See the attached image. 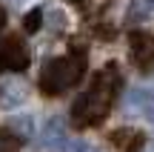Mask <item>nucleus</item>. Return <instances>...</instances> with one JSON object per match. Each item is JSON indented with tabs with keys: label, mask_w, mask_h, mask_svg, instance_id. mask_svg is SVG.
I'll return each instance as SVG.
<instances>
[{
	"label": "nucleus",
	"mask_w": 154,
	"mask_h": 152,
	"mask_svg": "<svg viewBox=\"0 0 154 152\" xmlns=\"http://www.w3.org/2000/svg\"><path fill=\"white\" fill-rule=\"evenodd\" d=\"M117 89H120V72H117V66H106L103 72L94 75L88 89L72 106V121L77 126H97L109 115L111 103L117 98Z\"/></svg>",
	"instance_id": "nucleus-1"
},
{
	"label": "nucleus",
	"mask_w": 154,
	"mask_h": 152,
	"mask_svg": "<svg viewBox=\"0 0 154 152\" xmlns=\"http://www.w3.org/2000/svg\"><path fill=\"white\" fill-rule=\"evenodd\" d=\"M83 69H86V55H80V52L54 57L40 72V89L46 95H60V92H66V89L80 83Z\"/></svg>",
	"instance_id": "nucleus-2"
},
{
	"label": "nucleus",
	"mask_w": 154,
	"mask_h": 152,
	"mask_svg": "<svg viewBox=\"0 0 154 152\" xmlns=\"http://www.w3.org/2000/svg\"><path fill=\"white\" fill-rule=\"evenodd\" d=\"M29 66V49L23 46L20 37L9 34V37H0V72H20Z\"/></svg>",
	"instance_id": "nucleus-3"
},
{
	"label": "nucleus",
	"mask_w": 154,
	"mask_h": 152,
	"mask_svg": "<svg viewBox=\"0 0 154 152\" xmlns=\"http://www.w3.org/2000/svg\"><path fill=\"white\" fill-rule=\"evenodd\" d=\"M29 98V86L20 75H3L0 78V109H17Z\"/></svg>",
	"instance_id": "nucleus-4"
},
{
	"label": "nucleus",
	"mask_w": 154,
	"mask_h": 152,
	"mask_svg": "<svg viewBox=\"0 0 154 152\" xmlns=\"http://www.w3.org/2000/svg\"><path fill=\"white\" fill-rule=\"evenodd\" d=\"M126 109L131 112H140L143 118H149L154 124V95L146 89H128L126 92Z\"/></svg>",
	"instance_id": "nucleus-5"
},
{
	"label": "nucleus",
	"mask_w": 154,
	"mask_h": 152,
	"mask_svg": "<svg viewBox=\"0 0 154 152\" xmlns=\"http://www.w3.org/2000/svg\"><path fill=\"white\" fill-rule=\"evenodd\" d=\"M43 147H49V149H63L69 144V138H66V129H63V124H60V118H51L49 124H46V129H43Z\"/></svg>",
	"instance_id": "nucleus-6"
},
{
	"label": "nucleus",
	"mask_w": 154,
	"mask_h": 152,
	"mask_svg": "<svg viewBox=\"0 0 154 152\" xmlns=\"http://www.w3.org/2000/svg\"><path fill=\"white\" fill-rule=\"evenodd\" d=\"M111 141L117 144L120 152H137V144H134V141H140V132H134V129H117L114 135H111Z\"/></svg>",
	"instance_id": "nucleus-7"
},
{
	"label": "nucleus",
	"mask_w": 154,
	"mask_h": 152,
	"mask_svg": "<svg viewBox=\"0 0 154 152\" xmlns=\"http://www.w3.org/2000/svg\"><path fill=\"white\" fill-rule=\"evenodd\" d=\"M11 132H14V138L17 141H26V138H32V132H34V124H32V118H14L11 121Z\"/></svg>",
	"instance_id": "nucleus-8"
},
{
	"label": "nucleus",
	"mask_w": 154,
	"mask_h": 152,
	"mask_svg": "<svg viewBox=\"0 0 154 152\" xmlns=\"http://www.w3.org/2000/svg\"><path fill=\"white\" fill-rule=\"evenodd\" d=\"M63 152H100V149L91 147V144H86V141H69L66 147H63Z\"/></svg>",
	"instance_id": "nucleus-9"
},
{
	"label": "nucleus",
	"mask_w": 154,
	"mask_h": 152,
	"mask_svg": "<svg viewBox=\"0 0 154 152\" xmlns=\"http://www.w3.org/2000/svg\"><path fill=\"white\" fill-rule=\"evenodd\" d=\"M17 138L14 135H6V132H0V152H17Z\"/></svg>",
	"instance_id": "nucleus-10"
},
{
	"label": "nucleus",
	"mask_w": 154,
	"mask_h": 152,
	"mask_svg": "<svg viewBox=\"0 0 154 152\" xmlns=\"http://www.w3.org/2000/svg\"><path fill=\"white\" fill-rule=\"evenodd\" d=\"M37 26H40V11H32V15L26 17V29H32V32H34Z\"/></svg>",
	"instance_id": "nucleus-11"
},
{
	"label": "nucleus",
	"mask_w": 154,
	"mask_h": 152,
	"mask_svg": "<svg viewBox=\"0 0 154 152\" xmlns=\"http://www.w3.org/2000/svg\"><path fill=\"white\" fill-rule=\"evenodd\" d=\"M140 152H154V138H146L143 147H140Z\"/></svg>",
	"instance_id": "nucleus-12"
},
{
	"label": "nucleus",
	"mask_w": 154,
	"mask_h": 152,
	"mask_svg": "<svg viewBox=\"0 0 154 152\" xmlns=\"http://www.w3.org/2000/svg\"><path fill=\"white\" fill-rule=\"evenodd\" d=\"M0 26H3V9H0Z\"/></svg>",
	"instance_id": "nucleus-13"
}]
</instances>
